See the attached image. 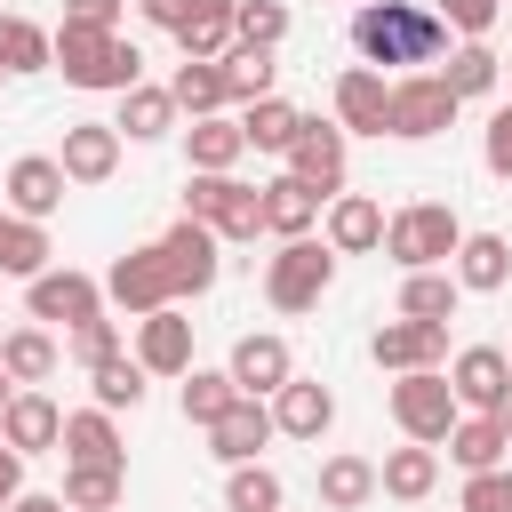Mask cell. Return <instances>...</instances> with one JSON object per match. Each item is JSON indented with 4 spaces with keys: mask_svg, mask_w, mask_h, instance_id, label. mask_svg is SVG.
<instances>
[{
    "mask_svg": "<svg viewBox=\"0 0 512 512\" xmlns=\"http://www.w3.org/2000/svg\"><path fill=\"white\" fill-rule=\"evenodd\" d=\"M16 496H24V456H16L8 440H0V512H8Z\"/></svg>",
    "mask_w": 512,
    "mask_h": 512,
    "instance_id": "f907efd6",
    "label": "cell"
},
{
    "mask_svg": "<svg viewBox=\"0 0 512 512\" xmlns=\"http://www.w3.org/2000/svg\"><path fill=\"white\" fill-rule=\"evenodd\" d=\"M232 8H240V0H192L184 24H176V48H184V56H224V48H232Z\"/></svg>",
    "mask_w": 512,
    "mask_h": 512,
    "instance_id": "e575fe53",
    "label": "cell"
},
{
    "mask_svg": "<svg viewBox=\"0 0 512 512\" xmlns=\"http://www.w3.org/2000/svg\"><path fill=\"white\" fill-rule=\"evenodd\" d=\"M496 416H504V432H512V392H504V408H496Z\"/></svg>",
    "mask_w": 512,
    "mask_h": 512,
    "instance_id": "11a10c76",
    "label": "cell"
},
{
    "mask_svg": "<svg viewBox=\"0 0 512 512\" xmlns=\"http://www.w3.org/2000/svg\"><path fill=\"white\" fill-rule=\"evenodd\" d=\"M320 208H328V200H320L312 184H296V176H272V184H264V232H272V240H304V232L320 224Z\"/></svg>",
    "mask_w": 512,
    "mask_h": 512,
    "instance_id": "484cf974",
    "label": "cell"
},
{
    "mask_svg": "<svg viewBox=\"0 0 512 512\" xmlns=\"http://www.w3.org/2000/svg\"><path fill=\"white\" fill-rule=\"evenodd\" d=\"M320 232H328L336 256H368V248H384V200H368V192H336L328 216H320Z\"/></svg>",
    "mask_w": 512,
    "mask_h": 512,
    "instance_id": "ffe728a7",
    "label": "cell"
},
{
    "mask_svg": "<svg viewBox=\"0 0 512 512\" xmlns=\"http://www.w3.org/2000/svg\"><path fill=\"white\" fill-rule=\"evenodd\" d=\"M376 488H384V496H400V504H424V496L440 488V448H424V440H408V448H384V464H376Z\"/></svg>",
    "mask_w": 512,
    "mask_h": 512,
    "instance_id": "d4e9b609",
    "label": "cell"
},
{
    "mask_svg": "<svg viewBox=\"0 0 512 512\" xmlns=\"http://www.w3.org/2000/svg\"><path fill=\"white\" fill-rule=\"evenodd\" d=\"M456 512H512V464L472 472V480H464V496H456Z\"/></svg>",
    "mask_w": 512,
    "mask_h": 512,
    "instance_id": "f6af8a7d",
    "label": "cell"
},
{
    "mask_svg": "<svg viewBox=\"0 0 512 512\" xmlns=\"http://www.w3.org/2000/svg\"><path fill=\"white\" fill-rule=\"evenodd\" d=\"M184 216H200L216 240H256L264 232V184H240L232 168H192Z\"/></svg>",
    "mask_w": 512,
    "mask_h": 512,
    "instance_id": "3957f363",
    "label": "cell"
},
{
    "mask_svg": "<svg viewBox=\"0 0 512 512\" xmlns=\"http://www.w3.org/2000/svg\"><path fill=\"white\" fill-rule=\"evenodd\" d=\"M136 360H144V376H184V368H192V320H184L176 304L144 312V320H136Z\"/></svg>",
    "mask_w": 512,
    "mask_h": 512,
    "instance_id": "d6986e66",
    "label": "cell"
},
{
    "mask_svg": "<svg viewBox=\"0 0 512 512\" xmlns=\"http://www.w3.org/2000/svg\"><path fill=\"white\" fill-rule=\"evenodd\" d=\"M64 464H128V448H120V424H112V408H72L64 416Z\"/></svg>",
    "mask_w": 512,
    "mask_h": 512,
    "instance_id": "cb8c5ba5",
    "label": "cell"
},
{
    "mask_svg": "<svg viewBox=\"0 0 512 512\" xmlns=\"http://www.w3.org/2000/svg\"><path fill=\"white\" fill-rule=\"evenodd\" d=\"M128 488V464H64V504L72 512H112Z\"/></svg>",
    "mask_w": 512,
    "mask_h": 512,
    "instance_id": "74e56055",
    "label": "cell"
},
{
    "mask_svg": "<svg viewBox=\"0 0 512 512\" xmlns=\"http://www.w3.org/2000/svg\"><path fill=\"white\" fill-rule=\"evenodd\" d=\"M384 112H392V80L376 64L336 72V128L344 136H384Z\"/></svg>",
    "mask_w": 512,
    "mask_h": 512,
    "instance_id": "2e32d148",
    "label": "cell"
},
{
    "mask_svg": "<svg viewBox=\"0 0 512 512\" xmlns=\"http://www.w3.org/2000/svg\"><path fill=\"white\" fill-rule=\"evenodd\" d=\"M232 400H240V384H232L224 368H184V424H200V432H208Z\"/></svg>",
    "mask_w": 512,
    "mask_h": 512,
    "instance_id": "ab89813d",
    "label": "cell"
},
{
    "mask_svg": "<svg viewBox=\"0 0 512 512\" xmlns=\"http://www.w3.org/2000/svg\"><path fill=\"white\" fill-rule=\"evenodd\" d=\"M184 8H192V0H136V16H144V24H160V32H176V24H184Z\"/></svg>",
    "mask_w": 512,
    "mask_h": 512,
    "instance_id": "816d5d0a",
    "label": "cell"
},
{
    "mask_svg": "<svg viewBox=\"0 0 512 512\" xmlns=\"http://www.w3.org/2000/svg\"><path fill=\"white\" fill-rule=\"evenodd\" d=\"M48 64L72 80V88H136L144 80V56L128 32H96V24H56L48 32Z\"/></svg>",
    "mask_w": 512,
    "mask_h": 512,
    "instance_id": "7a4b0ae2",
    "label": "cell"
},
{
    "mask_svg": "<svg viewBox=\"0 0 512 512\" xmlns=\"http://www.w3.org/2000/svg\"><path fill=\"white\" fill-rule=\"evenodd\" d=\"M328 424H336V392H328V384L288 376V384L272 392V432H288V440H320Z\"/></svg>",
    "mask_w": 512,
    "mask_h": 512,
    "instance_id": "7402d4cb",
    "label": "cell"
},
{
    "mask_svg": "<svg viewBox=\"0 0 512 512\" xmlns=\"http://www.w3.org/2000/svg\"><path fill=\"white\" fill-rule=\"evenodd\" d=\"M480 160H488V176H504V184H512V104H496V112H488Z\"/></svg>",
    "mask_w": 512,
    "mask_h": 512,
    "instance_id": "c3c4849f",
    "label": "cell"
},
{
    "mask_svg": "<svg viewBox=\"0 0 512 512\" xmlns=\"http://www.w3.org/2000/svg\"><path fill=\"white\" fill-rule=\"evenodd\" d=\"M0 80H8V72H0Z\"/></svg>",
    "mask_w": 512,
    "mask_h": 512,
    "instance_id": "6f0895ef",
    "label": "cell"
},
{
    "mask_svg": "<svg viewBox=\"0 0 512 512\" xmlns=\"http://www.w3.org/2000/svg\"><path fill=\"white\" fill-rule=\"evenodd\" d=\"M0 440H8L16 456H48V448L64 440V408H56L48 392L16 384V392H8V408H0Z\"/></svg>",
    "mask_w": 512,
    "mask_h": 512,
    "instance_id": "9a60e30c",
    "label": "cell"
},
{
    "mask_svg": "<svg viewBox=\"0 0 512 512\" xmlns=\"http://www.w3.org/2000/svg\"><path fill=\"white\" fill-rule=\"evenodd\" d=\"M88 392H96V408H136L144 400V360H128V352H112V360H96L88 368Z\"/></svg>",
    "mask_w": 512,
    "mask_h": 512,
    "instance_id": "f35d334b",
    "label": "cell"
},
{
    "mask_svg": "<svg viewBox=\"0 0 512 512\" xmlns=\"http://www.w3.org/2000/svg\"><path fill=\"white\" fill-rule=\"evenodd\" d=\"M0 336H8V328H0Z\"/></svg>",
    "mask_w": 512,
    "mask_h": 512,
    "instance_id": "680465c9",
    "label": "cell"
},
{
    "mask_svg": "<svg viewBox=\"0 0 512 512\" xmlns=\"http://www.w3.org/2000/svg\"><path fill=\"white\" fill-rule=\"evenodd\" d=\"M8 512H72V504H64V496H16Z\"/></svg>",
    "mask_w": 512,
    "mask_h": 512,
    "instance_id": "f5cc1de1",
    "label": "cell"
},
{
    "mask_svg": "<svg viewBox=\"0 0 512 512\" xmlns=\"http://www.w3.org/2000/svg\"><path fill=\"white\" fill-rule=\"evenodd\" d=\"M296 128H304V112H296L288 96H256V104H240V136H248V152H288Z\"/></svg>",
    "mask_w": 512,
    "mask_h": 512,
    "instance_id": "f1b7e54d",
    "label": "cell"
},
{
    "mask_svg": "<svg viewBox=\"0 0 512 512\" xmlns=\"http://www.w3.org/2000/svg\"><path fill=\"white\" fill-rule=\"evenodd\" d=\"M168 96H176V112H192V120L232 104V96H224V64H216V56H184V64H176V80H168Z\"/></svg>",
    "mask_w": 512,
    "mask_h": 512,
    "instance_id": "1f68e13d",
    "label": "cell"
},
{
    "mask_svg": "<svg viewBox=\"0 0 512 512\" xmlns=\"http://www.w3.org/2000/svg\"><path fill=\"white\" fill-rule=\"evenodd\" d=\"M0 72H48V32L0 8Z\"/></svg>",
    "mask_w": 512,
    "mask_h": 512,
    "instance_id": "b9f144b4",
    "label": "cell"
},
{
    "mask_svg": "<svg viewBox=\"0 0 512 512\" xmlns=\"http://www.w3.org/2000/svg\"><path fill=\"white\" fill-rule=\"evenodd\" d=\"M224 376H232L248 400H272V392L296 376V360H288V336H272V328H264V336H240V344H232V360H224Z\"/></svg>",
    "mask_w": 512,
    "mask_h": 512,
    "instance_id": "e0dca14e",
    "label": "cell"
},
{
    "mask_svg": "<svg viewBox=\"0 0 512 512\" xmlns=\"http://www.w3.org/2000/svg\"><path fill=\"white\" fill-rule=\"evenodd\" d=\"M464 472H488V464H504V448H512V432H504V416H456L448 424V440H440Z\"/></svg>",
    "mask_w": 512,
    "mask_h": 512,
    "instance_id": "83f0119b",
    "label": "cell"
},
{
    "mask_svg": "<svg viewBox=\"0 0 512 512\" xmlns=\"http://www.w3.org/2000/svg\"><path fill=\"white\" fill-rule=\"evenodd\" d=\"M112 128H120V136H136V144H152V136H168V128H176V96L136 80V88H120V120H112Z\"/></svg>",
    "mask_w": 512,
    "mask_h": 512,
    "instance_id": "d6a6232c",
    "label": "cell"
},
{
    "mask_svg": "<svg viewBox=\"0 0 512 512\" xmlns=\"http://www.w3.org/2000/svg\"><path fill=\"white\" fill-rule=\"evenodd\" d=\"M448 120H456V96H448V80H440V72H408V80H392L384 136H408V144H424V136H440Z\"/></svg>",
    "mask_w": 512,
    "mask_h": 512,
    "instance_id": "52a82bcc",
    "label": "cell"
},
{
    "mask_svg": "<svg viewBox=\"0 0 512 512\" xmlns=\"http://www.w3.org/2000/svg\"><path fill=\"white\" fill-rule=\"evenodd\" d=\"M56 168H64V184H104V176L120 168V128H112V120H72Z\"/></svg>",
    "mask_w": 512,
    "mask_h": 512,
    "instance_id": "ac0fdd59",
    "label": "cell"
},
{
    "mask_svg": "<svg viewBox=\"0 0 512 512\" xmlns=\"http://www.w3.org/2000/svg\"><path fill=\"white\" fill-rule=\"evenodd\" d=\"M328 280H336V248L328 240H280V256L264 264V296H272V312H312L320 296H328Z\"/></svg>",
    "mask_w": 512,
    "mask_h": 512,
    "instance_id": "5b68a950",
    "label": "cell"
},
{
    "mask_svg": "<svg viewBox=\"0 0 512 512\" xmlns=\"http://www.w3.org/2000/svg\"><path fill=\"white\" fill-rule=\"evenodd\" d=\"M352 48L360 64H440L448 56V24L416 0H360L352 8Z\"/></svg>",
    "mask_w": 512,
    "mask_h": 512,
    "instance_id": "6da1fadb",
    "label": "cell"
},
{
    "mask_svg": "<svg viewBox=\"0 0 512 512\" xmlns=\"http://www.w3.org/2000/svg\"><path fill=\"white\" fill-rule=\"evenodd\" d=\"M448 392H456V408L496 416L504 392H512V352H496V344H464V352L448 360Z\"/></svg>",
    "mask_w": 512,
    "mask_h": 512,
    "instance_id": "8fae6325",
    "label": "cell"
},
{
    "mask_svg": "<svg viewBox=\"0 0 512 512\" xmlns=\"http://www.w3.org/2000/svg\"><path fill=\"white\" fill-rule=\"evenodd\" d=\"M8 392H16V384H8V368H0V408H8Z\"/></svg>",
    "mask_w": 512,
    "mask_h": 512,
    "instance_id": "db71d44e",
    "label": "cell"
},
{
    "mask_svg": "<svg viewBox=\"0 0 512 512\" xmlns=\"http://www.w3.org/2000/svg\"><path fill=\"white\" fill-rule=\"evenodd\" d=\"M0 192H8V208L16 216H32V224H48L56 208H64V168H56V152H24V160H8V176H0Z\"/></svg>",
    "mask_w": 512,
    "mask_h": 512,
    "instance_id": "5bb4252c",
    "label": "cell"
},
{
    "mask_svg": "<svg viewBox=\"0 0 512 512\" xmlns=\"http://www.w3.org/2000/svg\"><path fill=\"white\" fill-rule=\"evenodd\" d=\"M112 352H120V320H104V312H96V320H80V328H72V360H80V368H96V360H112Z\"/></svg>",
    "mask_w": 512,
    "mask_h": 512,
    "instance_id": "7dc6e473",
    "label": "cell"
},
{
    "mask_svg": "<svg viewBox=\"0 0 512 512\" xmlns=\"http://www.w3.org/2000/svg\"><path fill=\"white\" fill-rule=\"evenodd\" d=\"M64 24H96V32H120V0H64Z\"/></svg>",
    "mask_w": 512,
    "mask_h": 512,
    "instance_id": "681fc988",
    "label": "cell"
},
{
    "mask_svg": "<svg viewBox=\"0 0 512 512\" xmlns=\"http://www.w3.org/2000/svg\"><path fill=\"white\" fill-rule=\"evenodd\" d=\"M448 272H456L464 296H496V288L512 280V240H504V232H464L456 256H448Z\"/></svg>",
    "mask_w": 512,
    "mask_h": 512,
    "instance_id": "44dd1931",
    "label": "cell"
},
{
    "mask_svg": "<svg viewBox=\"0 0 512 512\" xmlns=\"http://www.w3.org/2000/svg\"><path fill=\"white\" fill-rule=\"evenodd\" d=\"M288 40V8L280 0H240L232 8V48H280Z\"/></svg>",
    "mask_w": 512,
    "mask_h": 512,
    "instance_id": "7bdbcfd3",
    "label": "cell"
},
{
    "mask_svg": "<svg viewBox=\"0 0 512 512\" xmlns=\"http://www.w3.org/2000/svg\"><path fill=\"white\" fill-rule=\"evenodd\" d=\"M504 80H512V56H504Z\"/></svg>",
    "mask_w": 512,
    "mask_h": 512,
    "instance_id": "9f6ffc18",
    "label": "cell"
},
{
    "mask_svg": "<svg viewBox=\"0 0 512 512\" xmlns=\"http://www.w3.org/2000/svg\"><path fill=\"white\" fill-rule=\"evenodd\" d=\"M24 304H32V320H64V328H80V320L104 312V280H88V272H72V264H64V272L48 264V272L24 280Z\"/></svg>",
    "mask_w": 512,
    "mask_h": 512,
    "instance_id": "30bf717a",
    "label": "cell"
},
{
    "mask_svg": "<svg viewBox=\"0 0 512 512\" xmlns=\"http://www.w3.org/2000/svg\"><path fill=\"white\" fill-rule=\"evenodd\" d=\"M368 352H376V368H392V376L440 368V360H448V320H384V328L368 336Z\"/></svg>",
    "mask_w": 512,
    "mask_h": 512,
    "instance_id": "4fadbf2b",
    "label": "cell"
},
{
    "mask_svg": "<svg viewBox=\"0 0 512 512\" xmlns=\"http://www.w3.org/2000/svg\"><path fill=\"white\" fill-rule=\"evenodd\" d=\"M0 368H8V384H48L56 376V336L48 328H8L0 336Z\"/></svg>",
    "mask_w": 512,
    "mask_h": 512,
    "instance_id": "836d02e7",
    "label": "cell"
},
{
    "mask_svg": "<svg viewBox=\"0 0 512 512\" xmlns=\"http://www.w3.org/2000/svg\"><path fill=\"white\" fill-rule=\"evenodd\" d=\"M456 304H464V288H456V272H448V264H432V272H408V280H400V320H456Z\"/></svg>",
    "mask_w": 512,
    "mask_h": 512,
    "instance_id": "f546056e",
    "label": "cell"
},
{
    "mask_svg": "<svg viewBox=\"0 0 512 512\" xmlns=\"http://www.w3.org/2000/svg\"><path fill=\"white\" fill-rule=\"evenodd\" d=\"M456 416H464V408H456V392H448V368H408V376L392 384V424H400L408 440L440 448Z\"/></svg>",
    "mask_w": 512,
    "mask_h": 512,
    "instance_id": "8992f818",
    "label": "cell"
},
{
    "mask_svg": "<svg viewBox=\"0 0 512 512\" xmlns=\"http://www.w3.org/2000/svg\"><path fill=\"white\" fill-rule=\"evenodd\" d=\"M216 248H224V240H216L200 216H176V224L160 232V264H168V288H176V304L216 288Z\"/></svg>",
    "mask_w": 512,
    "mask_h": 512,
    "instance_id": "ba28073f",
    "label": "cell"
},
{
    "mask_svg": "<svg viewBox=\"0 0 512 512\" xmlns=\"http://www.w3.org/2000/svg\"><path fill=\"white\" fill-rule=\"evenodd\" d=\"M104 296L128 312V320H144V312H160V304H176V288H168V264H160V240H144V248H128L112 272H104Z\"/></svg>",
    "mask_w": 512,
    "mask_h": 512,
    "instance_id": "9c48e42d",
    "label": "cell"
},
{
    "mask_svg": "<svg viewBox=\"0 0 512 512\" xmlns=\"http://www.w3.org/2000/svg\"><path fill=\"white\" fill-rule=\"evenodd\" d=\"M368 496H376V464L368 456H328L320 464V504L328 512H360Z\"/></svg>",
    "mask_w": 512,
    "mask_h": 512,
    "instance_id": "8d00e7d4",
    "label": "cell"
},
{
    "mask_svg": "<svg viewBox=\"0 0 512 512\" xmlns=\"http://www.w3.org/2000/svg\"><path fill=\"white\" fill-rule=\"evenodd\" d=\"M456 240H464V224H456L448 200H408L400 216H384V256H392L400 272H432V264H448Z\"/></svg>",
    "mask_w": 512,
    "mask_h": 512,
    "instance_id": "277c9868",
    "label": "cell"
},
{
    "mask_svg": "<svg viewBox=\"0 0 512 512\" xmlns=\"http://www.w3.org/2000/svg\"><path fill=\"white\" fill-rule=\"evenodd\" d=\"M224 504L232 512H280V472L272 464H232V480H224Z\"/></svg>",
    "mask_w": 512,
    "mask_h": 512,
    "instance_id": "ee69618b",
    "label": "cell"
},
{
    "mask_svg": "<svg viewBox=\"0 0 512 512\" xmlns=\"http://www.w3.org/2000/svg\"><path fill=\"white\" fill-rule=\"evenodd\" d=\"M432 16L448 32H464V40H488V24L504 16V0H432Z\"/></svg>",
    "mask_w": 512,
    "mask_h": 512,
    "instance_id": "bcb514c9",
    "label": "cell"
},
{
    "mask_svg": "<svg viewBox=\"0 0 512 512\" xmlns=\"http://www.w3.org/2000/svg\"><path fill=\"white\" fill-rule=\"evenodd\" d=\"M440 80H448V96H456V104H472V96H488V88H504V56H496L488 40H464V48H448V64H440Z\"/></svg>",
    "mask_w": 512,
    "mask_h": 512,
    "instance_id": "4316f807",
    "label": "cell"
},
{
    "mask_svg": "<svg viewBox=\"0 0 512 512\" xmlns=\"http://www.w3.org/2000/svg\"><path fill=\"white\" fill-rule=\"evenodd\" d=\"M216 64H224V96H232V104L272 96V48H224Z\"/></svg>",
    "mask_w": 512,
    "mask_h": 512,
    "instance_id": "60d3db41",
    "label": "cell"
},
{
    "mask_svg": "<svg viewBox=\"0 0 512 512\" xmlns=\"http://www.w3.org/2000/svg\"><path fill=\"white\" fill-rule=\"evenodd\" d=\"M288 176L312 184L320 200H336V192H344V128H336V120H304L296 144H288Z\"/></svg>",
    "mask_w": 512,
    "mask_h": 512,
    "instance_id": "7c38bea8",
    "label": "cell"
},
{
    "mask_svg": "<svg viewBox=\"0 0 512 512\" xmlns=\"http://www.w3.org/2000/svg\"><path fill=\"white\" fill-rule=\"evenodd\" d=\"M48 232L32 224V216H16V208H0V272L8 280H32V272H48Z\"/></svg>",
    "mask_w": 512,
    "mask_h": 512,
    "instance_id": "4dcf8cb0",
    "label": "cell"
},
{
    "mask_svg": "<svg viewBox=\"0 0 512 512\" xmlns=\"http://www.w3.org/2000/svg\"><path fill=\"white\" fill-rule=\"evenodd\" d=\"M184 152H192V168H232V160L248 152V136H240V120H224V112H200V120L184 128Z\"/></svg>",
    "mask_w": 512,
    "mask_h": 512,
    "instance_id": "d590c367",
    "label": "cell"
},
{
    "mask_svg": "<svg viewBox=\"0 0 512 512\" xmlns=\"http://www.w3.org/2000/svg\"><path fill=\"white\" fill-rule=\"evenodd\" d=\"M264 440H272V408H264V400H248V392H240V400L208 424V448H216L224 464H248Z\"/></svg>",
    "mask_w": 512,
    "mask_h": 512,
    "instance_id": "603a6c76",
    "label": "cell"
}]
</instances>
